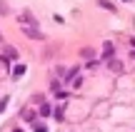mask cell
I'll return each mask as SVG.
<instances>
[{"mask_svg":"<svg viewBox=\"0 0 135 132\" xmlns=\"http://www.w3.org/2000/svg\"><path fill=\"white\" fill-rule=\"evenodd\" d=\"M105 62H108V67H110L113 72H123V62H120V60H115V57H108Z\"/></svg>","mask_w":135,"mask_h":132,"instance_id":"7a4b0ae2","label":"cell"},{"mask_svg":"<svg viewBox=\"0 0 135 132\" xmlns=\"http://www.w3.org/2000/svg\"><path fill=\"white\" fill-rule=\"evenodd\" d=\"M20 28H23V33L28 35V38H33V40H43V33H40L35 25H20Z\"/></svg>","mask_w":135,"mask_h":132,"instance_id":"6da1fadb","label":"cell"},{"mask_svg":"<svg viewBox=\"0 0 135 132\" xmlns=\"http://www.w3.org/2000/svg\"><path fill=\"white\" fill-rule=\"evenodd\" d=\"M35 132H48V130H45L43 125H35Z\"/></svg>","mask_w":135,"mask_h":132,"instance_id":"8992f818","label":"cell"},{"mask_svg":"<svg viewBox=\"0 0 135 132\" xmlns=\"http://www.w3.org/2000/svg\"><path fill=\"white\" fill-rule=\"evenodd\" d=\"M0 13H8V8H5V3L0 0Z\"/></svg>","mask_w":135,"mask_h":132,"instance_id":"52a82bcc","label":"cell"},{"mask_svg":"<svg viewBox=\"0 0 135 132\" xmlns=\"http://www.w3.org/2000/svg\"><path fill=\"white\" fill-rule=\"evenodd\" d=\"M103 52H105V60H108V57H113V43H105Z\"/></svg>","mask_w":135,"mask_h":132,"instance_id":"5b68a950","label":"cell"},{"mask_svg":"<svg viewBox=\"0 0 135 132\" xmlns=\"http://www.w3.org/2000/svg\"><path fill=\"white\" fill-rule=\"evenodd\" d=\"M25 75V65H15V70H13V77H23Z\"/></svg>","mask_w":135,"mask_h":132,"instance_id":"277c9868","label":"cell"},{"mask_svg":"<svg viewBox=\"0 0 135 132\" xmlns=\"http://www.w3.org/2000/svg\"><path fill=\"white\" fill-rule=\"evenodd\" d=\"M20 25H38V20H35L30 13H23L20 15Z\"/></svg>","mask_w":135,"mask_h":132,"instance_id":"3957f363","label":"cell"}]
</instances>
